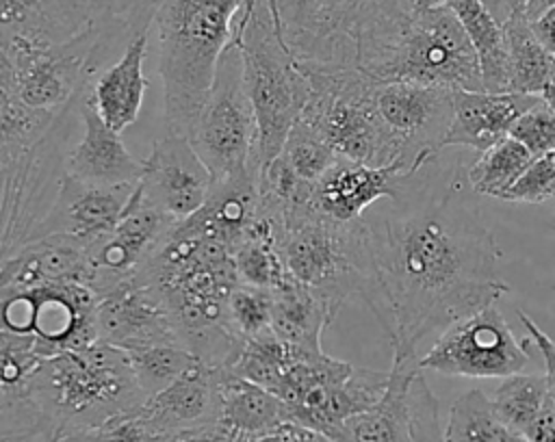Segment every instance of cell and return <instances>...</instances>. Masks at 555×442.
Here are the masks:
<instances>
[{
    "mask_svg": "<svg viewBox=\"0 0 555 442\" xmlns=\"http://www.w3.org/2000/svg\"><path fill=\"white\" fill-rule=\"evenodd\" d=\"M442 154V152H440ZM427 160L390 208L364 214L371 282L364 303L392 358H416L434 332L494 306L509 292L501 247L483 223L464 156Z\"/></svg>",
    "mask_w": 555,
    "mask_h": 442,
    "instance_id": "cell-1",
    "label": "cell"
},
{
    "mask_svg": "<svg viewBox=\"0 0 555 442\" xmlns=\"http://www.w3.org/2000/svg\"><path fill=\"white\" fill-rule=\"evenodd\" d=\"M167 308L180 340L208 366L223 368L243 338L228 318V299L241 284L232 251L178 221L137 271Z\"/></svg>",
    "mask_w": 555,
    "mask_h": 442,
    "instance_id": "cell-2",
    "label": "cell"
},
{
    "mask_svg": "<svg viewBox=\"0 0 555 442\" xmlns=\"http://www.w3.org/2000/svg\"><path fill=\"white\" fill-rule=\"evenodd\" d=\"M0 394H22L37 412L48 442L89 433L147 401L128 353L102 340L43 358L22 386L0 388Z\"/></svg>",
    "mask_w": 555,
    "mask_h": 442,
    "instance_id": "cell-3",
    "label": "cell"
},
{
    "mask_svg": "<svg viewBox=\"0 0 555 442\" xmlns=\"http://www.w3.org/2000/svg\"><path fill=\"white\" fill-rule=\"evenodd\" d=\"M243 0H163L152 28L165 98V130L189 136L232 41Z\"/></svg>",
    "mask_w": 555,
    "mask_h": 442,
    "instance_id": "cell-4",
    "label": "cell"
},
{
    "mask_svg": "<svg viewBox=\"0 0 555 442\" xmlns=\"http://www.w3.org/2000/svg\"><path fill=\"white\" fill-rule=\"evenodd\" d=\"M297 63L310 82V98L301 119L312 126L340 158L375 167L403 160L399 145L377 110L375 93L379 80L358 67L317 61Z\"/></svg>",
    "mask_w": 555,
    "mask_h": 442,
    "instance_id": "cell-5",
    "label": "cell"
},
{
    "mask_svg": "<svg viewBox=\"0 0 555 442\" xmlns=\"http://www.w3.org/2000/svg\"><path fill=\"white\" fill-rule=\"evenodd\" d=\"M245 84L256 115V167L273 160L310 98V82L286 46L269 0H258L238 37Z\"/></svg>",
    "mask_w": 555,
    "mask_h": 442,
    "instance_id": "cell-6",
    "label": "cell"
},
{
    "mask_svg": "<svg viewBox=\"0 0 555 442\" xmlns=\"http://www.w3.org/2000/svg\"><path fill=\"white\" fill-rule=\"evenodd\" d=\"M278 245L291 277L343 308L347 297L364 299L371 282V256L364 217L340 223L312 206L282 221Z\"/></svg>",
    "mask_w": 555,
    "mask_h": 442,
    "instance_id": "cell-7",
    "label": "cell"
},
{
    "mask_svg": "<svg viewBox=\"0 0 555 442\" xmlns=\"http://www.w3.org/2000/svg\"><path fill=\"white\" fill-rule=\"evenodd\" d=\"M388 370L360 368L321 351L301 349L273 392L291 420L340 442L349 418L373 407L386 392Z\"/></svg>",
    "mask_w": 555,
    "mask_h": 442,
    "instance_id": "cell-8",
    "label": "cell"
},
{
    "mask_svg": "<svg viewBox=\"0 0 555 442\" xmlns=\"http://www.w3.org/2000/svg\"><path fill=\"white\" fill-rule=\"evenodd\" d=\"M121 35L130 39L124 24L108 15L93 35L67 46L37 48L17 39H0V87H9L33 108H65L89 87L98 63Z\"/></svg>",
    "mask_w": 555,
    "mask_h": 442,
    "instance_id": "cell-9",
    "label": "cell"
},
{
    "mask_svg": "<svg viewBox=\"0 0 555 442\" xmlns=\"http://www.w3.org/2000/svg\"><path fill=\"white\" fill-rule=\"evenodd\" d=\"M371 76L379 82L403 80L451 91H483L477 52L451 6L414 11Z\"/></svg>",
    "mask_w": 555,
    "mask_h": 442,
    "instance_id": "cell-10",
    "label": "cell"
},
{
    "mask_svg": "<svg viewBox=\"0 0 555 442\" xmlns=\"http://www.w3.org/2000/svg\"><path fill=\"white\" fill-rule=\"evenodd\" d=\"M256 115L245 84L238 43L223 50L210 93L189 132V141L215 180L256 169Z\"/></svg>",
    "mask_w": 555,
    "mask_h": 442,
    "instance_id": "cell-11",
    "label": "cell"
},
{
    "mask_svg": "<svg viewBox=\"0 0 555 442\" xmlns=\"http://www.w3.org/2000/svg\"><path fill=\"white\" fill-rule=\"evenodd\" d=\"M414 11V0H323L314 39L299 61L358 67L371 76Z\"/></svg>",
    "mask_w": 555,
    "mask_h": 442,
    "instance_id": "cell-12",
    "label": "cell"
},
{
    "mask_svg": "<svg viewBox=\"0 0 555 442\" xmlns=\"http://www.w3.org/2000/svg\"><path fill=\"white\" fill-rule=\"evenodd\" d=\"M2 329L35 338V351L52 358L98 340V295L78 282L0 292Z\"/></svg>",
    "mask_w": 555,
    "mask_h": 442,
    "instance_id": "cell-13",
    "label": "cell"
},
{
    "mask_svg": "<svg viewBox=\"0 0 555 442\" xmlns=\"http://www.w3.org/2000/svg\"><path fill=\"white\" fill-rule=\"evenodd\" d=\"M529 336L518 342L496 306L473 312L444 332L418 360L423 370L449 377H509L531 364Z\"/></svg>",
    "mask_w": 555,
    "mask_h": 442,
    "instance_id": "cell-14",
    "label": "cell"
},
{
    "mask_svg": "<svg viewBox=\"0 0 555 442\" xmlns=\"http://www.w3.org/2000/svg\"><path fill=\"white\" fill-rule=\"evenodd\" d=\"M377 110L403 160L423 165L444 150L453 119V91L418 82H379Z\"/></svg>",
    "mask_w": 555,
    "mask_h": 442,
    "instance_id": "cell-15",
    "label": "cell"
},
{
    "mask_svg": "<svg viewBox=\"0 0 555 442\" xmlns=\"http://www.w3.org/2000/svg\"><path fill=\"white\" fill-rule=\"evenodd\" d=\"M137 184H93L67 171L59 178L52 206L37 219L28 240L63 234L85 247L106 238L121 221Z\"/></svg>",
    "mask_w": 555,
    "mask_h": 442,
    "instance_id": "cell-16",
    "label": "cell"
},
{
    "mask_svg": "<svg viewBox=\"0 0 555 442\" xmlns=\"http://www.w3.org/2000/svg\"><path fill=\"white\" fill-rule=\"evenodd\" d=\"M212 182L210 169L189 136L165 130L143 158V173L137 186L150 206L182 221L206 204Z\"/></svg>",
    "mask_w": 555,
    "mask_h": 442,
    "instance_id": "cell-17",
    "label": "cell"
},
{
    "mask_svg": "<svg viewBox=\"0 0 555 442\" xmlns=\"http://www.w3.org/2000/svg\"><path fill=\"white\" fill-rule=\"evenodd\" d=\"M176 223L178 219L150 206L139 186H134L132 199L117 227L106 238L89 247V288L98 295V299L124 280L134 277L143 262L176 227Z\"/></svg>",
    "mask_w": 555,
    "mask_h": 442,
    "instance_id": "cell-18",
    "label": "cell"
},
{
    "mask_svg": "<svg viewBox=\"0 0 555 442\" xmlns=\"http://www.w3.org/2000/svg\"><path fill=\"white\" fill-rule=\"evenodd\" d=\"M421 167L403 160L375 167L340 158L314 184L312 208L332 221H356L375 202L399 199Z\"/></svg>",
    "mask_w": 555,
    "mask_h": 442,
    "instance_id": "cell-19",
    "label": "cell"
},
{
    "mask_svg": "<svg viewBox=\"0 0 555 442\" xmlns=\"http://www.w3.org/2000/svg\"><path fill=\"white\" fill-rule=\"evenodd\" d=\"M95 332L98 340L124 351L182 342L160 297L137 275L124 280L98 299Z\"/></svg>",
    "mask_w": 555,
    "mask_h": 442,
    "instance_id": "cell-20",
    "label": "cell"
},
{
    "mask_svg": "<svg viewBox=\"0 0 555 442\" xmlns=\"http://www.w3.org/2000/svg\"><path fill=\"white\" fill-rule=\"evenodd\" d=\"M106 17L98 0H0V39L67 46L93 35Z\"/></svg>",
    "mask_w": 555,
    "mask_h": 442,
    "instance_id": "cell-21",
    "label": "cell"
},
{
    "mask_svg": "<svg viewBox=\"0 0 555 442\" xmlns=\"http://www.w3.org/2000/svg\"><path fill=\"white\" fill-rule=\"evenodd\" d=\"M78 117L82 136L67 152L63 171L93 184H137L143 173V160H137L124 145L121 132L102 119L91 98V84L80 98Z\"/></svg>",
    "mask_w": 555,
    "mask_h": 442,
    "instance_id": "cell-22",
    "label": "cell"
},
{
    "mask_svg": "<svg viewBox=\"0 0 555 442\" xmlns=\"http://www.w3.org/2000/svg\"><path fill=\"white\" fill-rule=\"evenodd\" d=\"M89 247L63 234H48L26 240L2 256L0 292L61 282L89 286Z\"/></svg>",
    "mask_w": 555,
    "mask_h": 442,
    "instance_id": "cell-23",
    "label": "cell"
},
{
    "mask_svg": "<svg viewBox=\"0 0 555 442\" xmlns=\"http://www.w3.org/2000/svg\"><path fill=\"white\" fill-rule=\"evenodd\" d=\"M542 95L514 91H453V119L444 139L447 147L483 152L509 136L520 115L535 106Z\"/></svg>",
    "mask_w": 555,
    "mask_h": 442,
    "instance_id": "cell-24",
    "label": "cell"
},
{
    "mask_svg": "<svg viewBox=\"0 0 555 442\" xmlns=\"http://www.w3.org/2000/svg\"><path fill=\"white\" fill-rule=\"evenodd\" d=\"M217 366L197 362L173 384L147 396L141 414L171 440L217 425Z\"/></svg>",
    "mask_w": 555,
    "mask_h": 442,
    "instance_id": "cell-25",
    "label": "cell"
},
{
    "mask_svg": "<svg viewBox=\"0 0 555 442\" xmlns=\"http://www.w3.org/2000/svg\"><path fill=\"white\" fill-rule=\"evenodd\" d=\"M288 420V407L275 392L225 368H219L217 425L232 440L267 433Z\"/></svg>",
    "mask_w": 555,
    "mask_h": 442,
    "instance_id": "cell-26",
    "label": "cell"
},
{
    "mask_svg": "<svg viewBox=\"0 0 555 442\" xmlns=\"http://www.w3.org/2000/svg\"><path fill=\"white\" fill-rule=\"evenodd\" d=\"M150 32H139L126 41L124 54L91 82V98L102 119L117 132H124L139 117L147 78L143 63Z\"/></svg>",
    "mask_w": 555,
    "mask_h": 442,
    "instance_id": "cell-27",
    "label": "cell"
},
{
    "mask_svg": "<svg viewBox=\"0 0 555 442\" xmlns=\"http://www.w3.org/2000/svg\"><path fill=\"white\" fill-rule=\"evenodd\" d=\"M421 358H392L384 396L366 412L347 420L340 442H414L408 390L421 370Z\"/></svg>",
    "mask_w": 555,
    "mask_h": 442,
    "instance_id": "cell-28",
    "label": "cell"
},
{
    "mask_svg": "<svg viewBox=\"0 0 555 442\" xmlns=\"http://www.w3.org/2000/svg\"><path fill=\"white\" fill-rule=\"evenodd\" d=\"M271 306V329L278 338L308 351H321V336L334 323L338 306L295 277L275 288Z\"/></svg>",
    "mask_w": 555,
    "mask_h": 442,
    "instance_id": "cell-29",
    "label": "cell"
},
{
    "mask_svg": "<svg viewBox=\"0 0 555 442\" xmlns=\"http://www.w3.org/2000/svg\"><path fill=\"white\" fill-rule=\"evenodd\" d=\"M503 30L507 43V91L542 95V91L555 82V58L538 39L525 13L509 17Z\"/></svg>",
    "mask_w": 555,
    "mask_h": 442,
    "instance_id": "cell-30",
    "label": "cell"
},
{
    "mask_svg": "<svg viewBox=\"0 0 555 442\" xmlns=\"http://www.w3.org/2000/svg\"><path fill=\"white\" fill-rule=\"evenodd\" d=\"M451 11L462 22L481 67L486 91H507V43L503 24L486 9L481 0H449Z\"/></svg>",
    "mask_w": 555,
    "mask_h": 442,
    "instance_id": "cell-31",
    "label": "cell"
},
{
    "mask_svg": "<svg viewBox=\"0 0 555 442\" xmlns=\"http://www.w3.org/2000/svg\"><path fill=\"white\" fill-rule=\"evenodd\" d=\"M442 442H529L514 431L494 410L486 392L473 388L460 394L451 407L442 429Z\"/></svg>",
    "mask_w": 555,
    "mask_h": 442,
    "instance_id": "cell-32",
    "label": "cell"
},
{
    "mask_svg": "<svg viewBox=\"0 0 555 442\" xmlns=\"http://www.w3.org/2000/svg\"><path fill=\"white\" fill-rule=\"evenodd\" d=\"M492 405L499 416L518 433H527L546 405L555 399V388L546 373H516L503 377L492 392Z\"/></svg>",
    "mask_w": 555,
    "mask_h": 442,
    "instance_id": "cell-33",
    "label": "cell"
},
{
    "mask_svg": "<svg viewBox=\"0 0 555 442\" xmlns=\"http://www.w3.org/2000/svg\"><path fill=\"white\" fill-rule=\"evenodd\" d=\"M535 156L512 134L494 143L492 147L477 152L468 165V182L477 195L503 199L512 184L525 173Z\"/></svg>",
    "mask_w": 555,
    "mask_h": 442,
    "instance_id": "cell-34",
    "label": "cell"
},
{
    "mask_svg": "<svg viewBox=\"0 0 555 442\" xmlns=\"http://www.w3.org/2000/svg\"><path fill=\"white\" fill-rule=\"evenodd\" d=\"M134 377L141 390L152 396L182 377L189 368L202 362L189 347L182 342H167V344H150L126 351Z\"/></svg>",
    "mask_w": 555,
    "mask_h": 442,
    "instance_id": "cell-35",
    "label": "cell"
},
{
    "mask_svg": "<svg viewBox=\"0 0 555 442\" xmlns=\"http://www.w3.org/2000/svg\"><path fill=\"white\" fill-rule=\"evenodd\" d=\"M280 154L310 184H317L340 160L336 150L304 119L293 126Z\"/></svg>",
    "mask_w": 555,
    "mask_h": 442,
    "instance_id": "cell-36",
    "label": "cell"
},
{
    "mask_svg": "<svg viewBox=\"0 0 555 442\" xmlns=\"http://www.w3.org/2000/svg\"><path fill=\"white\" fill-rule=\"evenodd\" d=\"M271 290L256 288L249 284H238L228 299V318L232 329L245 340L256 338L271 329Z\"/></svg>",
    "mask_w": 555,
    "mask_h": 442,
    "instance_id": "cell-37",
    "label": "cell"
},
{
    "mask_svg": "<svg viewBox=\"0 0 555 442\" xmlns=\"http://www.w3.org/2000/svg\"><path fill=\"white\" fill-rule=\"evenodd\" d=\"M321 9L323 0H275V6H271L282 37L297 61L306 56L314 39Z\"/></svg>",
    "mask_w": 555,
    "mask_h": 442,
    "instance_id": "cell-38",
    "label": "cell"
},
{
    "mask_svg": "<svg viewBox=\"0 0 555 442\" xmlns=\"http://www.w3.org/2000/svg\"><path fill=\"white\" fill-rule=\"evenodd\" d=\"M509 134L518 139L535 158L555 150V110L540 100L516 119Z\"/></svg>",
    "mask_w": 555,
    "mask_h": 442,
    "instance_id": "cell-39",
    "label": "cell"
},
{
    "mask_svg": "<svg viewBox=\"0 0 555 442\" xmlns=\"http://www.w3.org/2000/svg\"><path fill=\"white\" fill-rule=\"evenodd\" d=\"M505 202L542 204L555 199V162L548 154L538 156L503 195Z\"/></svg>",
    "mask_w": 555,
    "mask_h": 442,
    "instance_id": "cell-40",
    "label": "cell"
},
{
    "mask_svg": "<svg viewBox=\"0 0 555 442\" xmlns=\"http://www.w3.org/2000/svg\"><path fill=\"white\" fill-rule=\"evenodd\" d=\"M89 442H176L158 431L139 410L115 416L87 433Z\"/></svg>",
    "mask_w": 555,
    "mask_h": 442,
    "instance_id": "cell-41",
    "label": "cell"
},
{
    "mask_svg": "<svg viewBox=\"0 0 555 442\" xmlns=\"http://www.w3.org/2000/svg\"><path fill=\"white\" fill-rule=\"evenodd\" d=\"M163 0H98L104 13L124 24L130 37L150 32L152 20Z\"/></svg>",
    "mask_w": 555,
    "mask_h": 442,
    "instance_id": "cell-42",
    "label": "cell"
},
{
    "mask_svg": "<svg viewBox=\"0 0 555 442\" xmlns=\"http://www.w3.org/2000/svg\"><path fill=\"white\" fill-rule=\"evenodd\" d=\"M232 442H334L330 440L327 435L310 429V427H304L299 422H284L267 433H260V435H254V438H238V440H232Z\"/></svg>",
    "mask_w": 555,
    "mask_h": 442,
    "instance_id": "cell-43",
    "label": "cell"
},
{
    "mask_svg": "<svg viewBox=\"0 0 555 442\" xmlns=\"http://www.w3.org/2000/svg\"><path fill=\"white\" fill-rule=\"evenodd\" d=\"M516 314H518V318H520V323H522V327H525L529 340H531V342L535 344V349L540 351L542 362H544V368H546L544 373L548 375V379H551V384H553V388H555V340H553L527 312L516 310Z\"/></svg>",
    "mask_w": 555,
    "mask_h": 442,
    "instance_id": "cell-44",
    "label": "cell"
},
{
    "mask_svg": "<svg viewBox=\"0 0 555 442\" xmlns=\"http://www.w3.org/2000/svg\"><path fill=\"white\" fill-rule=\"evenodd\" d=\"M529 442H555V399L546 405L540 418L525 433Z\"/></svg>",
    "mask_w": 555,
    "mask_h": 442,
    "instance_id": "cell-45",
    "label": "cell"
},
{
    "mask_svg": "<svg viewBox=\"0 0 555 442\" xmlns=\"http://www.w3.org/2000/svg\"><path fill=\"white\" fill-rule=\"evenodd\" d=\"M529 22H531L538 39L544 43V48L555 58V6L546 9L542 15H538L535 20H529Z\"/></svg>",
    "mask_w": 555,
    "mask_h": 442,
    "instance_id": "cell-46",
    "label": "cell"
},
{
    "mask_svg": "<svg viewBox=\"0 0 555 442\" xmlns=\"http://www.w3.org/2000/svg\"><path fill=\"white\" fill-rule=\"evenodd\" d=\"M486 9L496 17L499 24H505L516 13H525L529 0H481Z\"/></svg>",
    "mask_w": 555,
    "mask_h": 442,
    "instance_id": "cell-47",
    "label": "cell"
},
{
    "mask_svg": "<svg viewBox=\"0 0 555 442\" xmlns=\"http://www.w3.org/2000/svg\"><path fill=\"white\" fill-rule=\"evenodd\" d=\"M176 442H232V438L219 425H212L208 429L189 433V435H184V438H180Z\"/></svg>",
    "mask_w": 555,
    "mask_h": 442,
    "instance_id": "cell-48",
    "label": "cell"
},
{
    "mask_svg": "<svg viewBox=\"0 0 555 442\" xmlns=\"http://www.w3.org/2000/svg\"><path fill=\"white\" fill-rule=\"evenodd\" d=\"M256 2H258V0H243V6H241V11H238V15H236V20H234L232 41H238V37L243 35V30H245V26H247V22H249L254 9H256ZM269 6H275V0H269Z\"/></svg>",
    "mask_w": 555,
    "mask_h": 442,
    "instance_id": "cell-49",
    "label": "cell"
},
{
    "mask_svg": "<svg viewBox=\"0 0 555 442\" xmlns=\"http://www.w3.org/2000/svg\"><path fill=\"white\" fill-rule=\"evenodd\" d=\"M551 6H555V0H529V4H527V9H525V15L529 17V20H535L538 15H542L546 9H551Z\"/></svg>",
    "mask_w": 555,
    "mask_h": 442,
    "instance_id": "cell-50",
    "label": "cell"
},
{
    "mask_svg": "<svg viewBox=\"0 0 555 442\" xmlns=\"http://www.w3.org/2000/svg\"><path fill=\"white\" fill-rule=\"evenodd\" d=\"M449 0H414V6L416 11H423V9H436V6H447Z\"/></svg>",
    "mask_w": 555,
    "mask_h": 442,
    "instance_id": "cell-51",
    "label": "cell"
},
{
    "mask_svg": "<svg viewBox=\"0 0 555 442\" xmlns=\"http://www.w3.org/2000/svg\"><path fill=\"white\" fill-rule=\"evenodd\" d=\"M542 100L555 110V82H551V84L542 91Z\"/></svg>",
    "mask_w": 555,
    "mask_h": 442,
    "instance_id": "cell-52",
    "label": "cell"
},
{
    "mask_svg": "<svg viewBox=\"0 0 555 442\" xmlns=\"http://www.w3.org/2000/svg\"><path fill=\"white\" fill-rule=\"evenodd\" d=\"M548 156H551V158H553V162H555V150H553V152H548Z\"/></svg>",
    "mask_w": 555,
    "mask_h": 442,
    "instance_id": "cell-53",
    "label": "cell"
},
{
    "mask_svg": "<svg viewBox=\"0 0 555 442\" xmlns=\"http://www.w3.org/2000/svg\"><path fill=\"white\" fill-rule=\"evenodd\" d=\"M43 442H48V440H43Z\"/></svg>",
    "mask_w": 555,
    "mask_h": 442,
    "instance_id": "cell-54",
    "label": "cell"
}]
</instances>
